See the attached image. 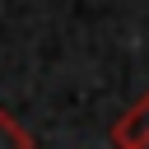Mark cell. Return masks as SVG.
Instances as JSON below:
<instances>
[{"label":"cell","instance_id":"obj_1","mask_svg":"<svg viewBox=\"0 0 149 149\" xmlns=\"http://www.w3.org/2000/svg\"><path fill=\"white\" fill-rule=\"evenodd\" d=\"M112 149H149V93L116 121V130H112Z\"/></svg>","mask_w":149,"mask_h":149},{"label":"cell","instance_id":"obj_2","mask_svg":"<svg viewBox=\"0 0 149 149\" xmlns=\"http://www.w3.org/2000/svg\"><path fill=\"white\" fill-rule=\"evenodd\" d=\"M0 149H33V135L14 121V112L0 107Z\"/></svg>","mask_w":149,"mask_h":149}]
</instances>
